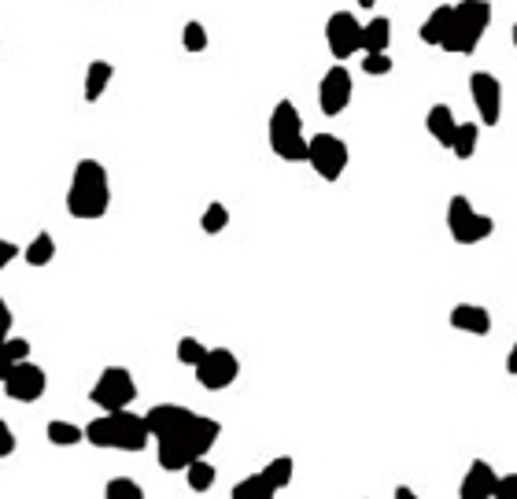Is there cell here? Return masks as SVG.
<instances>
[{
    "label": "cell",
    "instance_id": "obj_14",
    "mask_svg": "<svg viewBox=\"0 0 517 499\" xmlns=\"http://www.w3.org/2000/svg\"><path fill=\"white\" fill-rule=\"evenodd\" d=\"M193 418H196V411L181 407V403H156V407L145 414L148 433H152L156 440L174 437V433H181V429H189L193 426Z\"/></svg>",
    "mask_w": 517,
    "mask_h": 499
},
{
    "label": "cell",
    "instance_id": "obj_12",
    "mask_svg": "<svg viewBox=\"0 0 517 499\" xmlns=\"http://www.w3.org/2000/svg\"><path fill=\"white\" fill-rule=\"evenodd\" d=\"M469 97L481 111L484 126H499L503 119V82L488 71H473L469 74Z\"/></svg>",
    "mask_w": 517,
    "mask_h": 499
},
{
    "label": "cell",
    "instance_id": "obj_8",
    "mask_svg": "<svg viewBox=\"0 0 517 499\" xmlns=\"http://www.w3.org/2000/svg\"><path fill=\"white\" fill-rule=\"evenodd\" d=\"M89 400L97 403L100 411H122V407H130L137 400V381H133L126 366H108L97 378L93 392H89Z\"/></svg>",
    "mask_w": 517,
    "mask_h": 499
},
{
    "label": "cell",
    "instance_id": "obj_34",
    "mask_svg": "<svg viewBox=\"0 0 517 499\" xmlns=\"http://www.w3.org/2000/svg\"><path fill=\"white\" fill-rule=\"evenodd\" d=\"M8 455H15V433L8 422H0V459H8Z\"/></svg>",
    "mask_w": 517,
    "mask_h": 499
},
{
    "label": "cell",
    "instance_id": "obj_20",
    "mask_svg": "<svg viewBox=\"0 0 517 499\" xmlns=\"http://www.w3.org/2000/svg\"><path fill=\"white\" fill-rule=\"evenodd\" d=\"M388 41H392V23L385 15H377L362 26V52H388Z\"/></svg>",
    "mask_w": 517,
    "mask_h": 499
},
{
    "label": "cell",
    "instance_id": "obj_37",
    "mask_svg": "<svg viewBox=\"0 0 517 499\" xmlns=\"http://www.w3.org/2000/svg\"><path fill=\"white\" fill-rule=\"evenodd\" d=\"M15 366V359L8 355V344H4V337H0V381L8 378V370Z\"/></svg>",
    "mask_w": 517,
    "mask_h": 499
},
{
    "label": "cell",
    "instance_id": "obj_2",
    "mask_svg": "<svg viewBox=\"0 0 517 499\" xmlns=\"http://www.w3.org/2000/svg\"><path fill=\"white\" fill-rule=\"evenodd\" d=\"M218 437H222V426H218L215 418L196 414L189 429H181V433H174V437L156 440V444H159L156 459H159V466H163L167 474H178V470H185L193 459H200V455H207V451L215 448Z\"/></svg>",
    "mask_w": 517,
    "mask_h": 499
},
{
    "label": "cell",
    "instance_id": "obj_38",
    "mask_svg": "<svg viewBox=\"0 0 517 499\" xmlns=\"http://www.w3.org/2000/svg\"><path fill=\"white\" fill-rule=\"evenodd\" d=\"M506 374H517V344L510 348V355H506Z\"/></svg>",
    "mask_w": 517,
    "mask_h": 499
},
{
    "label": "cell",
    "instance_id": "obj_32",
    "mask_svg": "<svg viewBox=\"0 0 517 499\" xmlns=\"http://www.w3.org/2000/svg\"><path fill=\"white\" fill-rule=\"evenodd\" d=\"M495 499H517V474H506L495 481Z\"/></svg>",
    "mask_w": 517,
    "mask_h": 499
},
{
    "label": "cell",
    "instance_id": "obj_27",
    "mask_svg": "<svg viewBox=\"0 0 517 499\" xmlns=\"http://www.w3.org/2000/svg\"><path fill=\"white\" fill-rule=\"evenodd\" d=\"M108 499H145V488L137 485L133 477H111L108 488H104Z\"/></svg>",
    "mask_w": 517,
    "mask_h": 499
},
{
    "label": "cell",
    "instance_id": "obj_36",
    "mask_svg": "<svg viewBox=\"0 0 517 499\" xmlns=\"http://www.w3.org/2000/svg\"><path fill=\"white\" fill-rule=\"evenodd\" d=\"M15 326V315H12V307H8V300L0 296V337H8Z\"/></svg>",
    "mask_w": 517,
    "mask_h": 499
},
{
    "label": "cell",
    "instance_id": "obj_5",
    "mask_svg": "<svg viewBox=\"0 0 517 499\" xmlns=\"http://www.w3.org/2000/svg\"><path fill=\"white\" fill-rule=\"evenodd\" d=\"M270 148L274 156H281L285 163H303L307 159V134H303V115L292 100H277V108L270 111Z\"/></svg>",
    "mask_w": 517,
    "mask_h": 499
},
{
    "label": "cell",
    "instance_id": "obj_22",
    "mask_svg": "<svg viewBox=\"0 0 517 499\" xmlns=\"http://www.w3.org/2000/svg\"><path fill=\"white\" fill-rule=\"evenodd\" d=\"M45 437H49V444H56V448H74V444L85 440V429L74 426V422H63V418H52L49 426H45Z\"/></svg>",
    "mask_w": 517,
    "mask_h": 499
},
{
    "label": "cell",
    "instance_id": "obj_19",
    "mask_svg": "<svg viewBox=\"0 0 517 499\" xmlns=\"http://www.w3.org/2000/svg\"><path fill=\"white\" fill-rule=\"evenodd\" d=\"M111 78H115V67H111L108 60L89 63V71H85V100L97 104V100L104 97V89L111 86Z\"/></svg>",
    "mask_w": 517,
    "mask_h": 499
},
{
    "label": "cell",
    "instance_id": "obj_1",
    "mask_svg": "<svg viewBox=\"0 0 517 499\" xmlns=\"http://www.w3.org/2000/svg\"><path fill=\"white\" fill-rule=\"evenodd\" d=\"M111 207V178L108 167L100 159H78L71 174V189H67V211L71 219L93 222L104 219Z\"/></svg>",
    "mask_w": 517,
    "mask_h": 499
},
{
    "label": "cell",
    "instance_id": "obj_10",
    "mask_svg": "<svg viewBox=\"0 0 517 499\" xmlns=\"http://www.w3.org/2000/svg\"><path fill=\"white\" fill-rule=\"evenodd\" d=\"M0 385H4V396H8V400L37 403L45 396V389H49V374H45L37 363L23 359V363H15L12 370H8V378L0 381Z\"/></svg>",
    "mask_w": 517,
    "mask_h": 499
},
{
    "label": "cell",
    "instance_id": "obj_18",
    "mask_svg": "<svg viewBox=\"0 0 517 499\" xmlns=\"http://www.w3.org/2000/svg\"><path fill=\"white\" fill-rule=\"evenodd\" d=\"M451 19H455V4H440L425 23H421V41L425 45H444V37H447V30H451Z\"/></svg>",
    "mask_w": 517,
    "mask_h": 499
},
{
    "label": "cell",
    "instance_id": "obj_33",
    "mask_svg": "<svg viewBox=\"0 0 517 499\" xmlns=\"http://www.w3.org/2000/svg\"><path fill=\"white\" fill-rule=\"evenodd\" d=\"M4 344H8V355H12L15 363L30 359V341H23V337H4Z\"/></svg>",
    "mask_w": 517,
    "mask_h": 499
},
{
    "label": "cell",
    "instance_id": "obj_30",
    "mask_svg": "<svg viewBox=\"0 0 517 499\" xmlns=\"http://www.w3.org/2000/svg\"><path fill=\"white\" fill-rule=\"evenodd\" d=\"M207 355V348L196 337H181L178 341V363H185V366H196L200 359Z\"/></svg>",
    "mask_w": 517,
    "mask_h": 499
},
{
    "label": "cell",
    "instance_id": "obj_15",
    "mask_svg": "<svg viewBox=\"0 0 517 499\" xmlns=\"http://www.w3.org/2000/svg\"><path fill=\"white\" fill-rule=\"evenodd\" d=\"M495 481H499V474L492 470V463L473 459L466 477H462V485H458V496L462 499H495Z\"/></svg>",
    "mask_w": 517,
    "mask_h": 499
},
{
    "label": "cell",
    "instance_id": "obj_35",
    "mask_svg": "<svg viewBox=\"0 0 517 499\" xmlns=\"http://www.w3.org/2000/svg\"><path fill=\"white\" fill-rule=\"evenodd\" d=\"M19 256H23V252H19V244H15V241H4V237H0V270L8 267V263H15Z\"/></svg>",
    "mask_w": 517,
    "mask_h": 499
},
{
    "label": "cell",
    "instance_id": "obj_28",
    "mask_svg": "<svg viewBox=\"0 0 517 499\" xmlns=\"http://www.w3.org/2000/svg\"><path fill=\"white\" fill-rule=\"evenodd\" d=\"M226 226H229V207L222 204V200L207 204L204 219H200V230H204V233H222Z\"/></svg>",
    "mask_w": 517,
    "mask_h": 499
},
{
    "label": "cell",
    "instance_id": "obj_11",
    "mask_svg": "<svg viewBox=\"0 0 517 499\" xmlns=\"http://www.w3.org/2000/svg\"><path fill=\"white\" fill-rule=\"evenodd\" d=\"M325 45L333 52V60H348L362 52V23L351 12H333L325 23Z\"/></svg>",
    "mask_w": 517,
    "mask_h": 499
},
{
    "label": "cell",
    "instance_id": "obj_9",
    "mask_svg": "<svg viewBox=\"0 0 517 499\" xmlns=\"http://www.w3.org/2000/svg\"><path fill=\"white\" fill-rule=\"evenodd\" d=\"M200 389H229L233 381L241 378V359L229 352V348H207V355L193 366Z\"/></svg>",
    "mask_w": 517,
    "mask_h": 499
},
{
    "label": "cell",
    "instance_id": "obj_4",
    "mask_svg": "<svg viewBox=\"0 0 517 499\" xmlns=\"http://www.w3.org/2000/svg\"><path fill=\"white\" fill-rule=\"evenodd\" d=\"M488 26H492V4L488 0H462V4H455V19H451V30H447L440 49L455 52V56H473Z\"/></svg>",
    "mask_w": 517,
    "mask_h": 499
},
{
    "label": "cell",
    "instance_id": "obj_21",
    "mask_svg": "<svg viewBox=\"0 0 517 499\" xmlns=\"http://www.w3.org/2000/svg\"><path fill=\"white\" fill-rule=\"evenodd\" d=\"M277 488L266 481V474L259 470V474H248L244 481H237L233 485V499H274Z\"/></svg>",
    "mask_w": 517,
    "mask_h": 499
},
{
    "label": "cell",
    "instance_id": "obj_6",
    "mask_svg": "<svg viewBox=\"0 0 517 499\" xmlns=\"http://www.w3.org/2000/svg\"><path fill=\"white\" fill-rule=\"evenodd\" d=\"M348 141H340L337 134H314L307 141V163L322 182H340L348 171Z\"/></svg>",
    "mask_w": 517,
    "mask_h": 499
},
{
    "label": "cell",
    "instance_id": "obj_39",
    "mask_svg": "<svg viewBox=\"0 0 517 499\" xmlns=\"http://www.w3.org/2000/svg\"><path fill=\"white\" fill-rule=\"evenodd\" d=\"M373 4H377V0H359V8H373Z\"/></svg>",
    "mask_w": 517,
    "mask_h": 499
},
{
    "label": "cell",
    "instance_id": "obj_13",
    "mask_svg": "<svg viewBox=\"0 0 517 499\" xmlns=\"http://www.w3.org/2000/svg\"><path fill=\"white\" fill-rule=\"evenodd\" d=\"M351 93H355V86H351L348 67H329L325 78L318 82V108H322V115H329V119L344 115L351 104Z\"/></svg>",
    "mask_w": 517,
    "mask_h": 499
},
{
    "label": "cell",
    "instance_id": "obj_17",
    "mask_svg": "<svg viewBox=\"0 0 517 499\" xmlns=\"http://www.w3.org/2000/svg\"><path fill=\"white\" fill-rule=\"evenodd\" d=\"M425 126H429V134H433L436 145H444V148L455 145L458 122H455V111L447 108V104H436V108L429 111V119H425Z\"/></svg>",
    "mask_w": 517,
    "mask_h": 499
},
{
    "label": "cell",
    "instance_id": "obj_24",
    "mask_svg": "<svg viewBox=\"0 0 517 499\" xmlns=\"http://www.w3.org/2000/svg\"><path fill=\"white\" fill-rule=\"evenodd\" d=\"M185 477H189V488H193V492H211L218 470L207 463V455H200V459H193V463L185 466Z\"/></svg>",
    "mask_w": 517,
    "mask_h": 499
},
{
    "label": "cell",
    "instance_id": "obj_31",
    "mask_svg": "<svg viewBox=\"0 0 517 499\" xmlns=\"http://www.w3.org/2000/svg\"><path fill=\"white\" fill-rule=\"evenodd\" d=\"M392 67H396V63H392V56H388V52H366V56H362V71L373 74V78L388 74Z\"/></svg>",
    "mask_w": 517,
    "mask_h": 499
},
{
    "label": "cell",
    "instance_id": "obj_29",
    "mask_svg": "<svg viewBox=\"0 0 517 499\" xmlns=\"http://www.w3.org/2000/svg\"><path fill=\"white\" fill-rule=\"evenodd\" d=\"M181 45L189 52H204L207 49V30H204V23H185V30H181Z\"/></svg>",
    "mask_w": 517,
    "mask_h": 499
},
{
    "label": "cell",
    "instance_id": "obj_7",
    "mask_svg": "<svg viewBox=\"0 0 517 499\" xmlns=\"http://www.w3.org/2000/svg\"><path fill=\"white\" fill-rule=\"evenodd\" d=\"M447 230H451V237L458 244H477L484 237H492L495 222L469 204V196H451V204H447Z\"/></svg>",
    "mask_w": 517,
    "mask_h": 499
},
{
    "label": "cell",
    "instance_id": "obj_3",
    "mask_svg": "<svg viewBox=\"0 0 517 499\" xmlns=\"http://www.w3.org/2000/svg\"><path fill=\"white\" fill-rule=\"evenodd\" d=\"M148 422L145 414H133L130 407L122 411H104L85 426V440L93 448H115V451H141L148 444Z\"/></svg>",
    "mask_w": 517,
    "mask_h": 499
},
{
    "label": "cell",
    "instance_id": "obj_40",
    "mask_svg": "<svg viewBox=\"0 0 517 499\" xmlns=\"http://www.w3.org/2000/svg\"><path fill=\"white\" fill-rule=\"evenodd\" d=\"M510 37H514V45H517V23H514V30H510Z\"/></svg>",
    "mask_w": 517,
    "mask_h": 499
},
{
    "label": "cell",
    "instance_id": "obj_25",
    "mask_svg": "<svg viewBox=\"0 0 517 499\" xmlns=\"http://www.w3.org/2000/svg\"><path fill=\"white\" fill-rule=\"evenodd\" d=\"M263 474H266V481L281 492V488H289L292 485V474H296V463H292L289 455H277V459H270V463L263 466Z\"/></svg>",
    "mask_w": 517,
    "mask_h": 499
},
{
    "label": "cell",
    "instance_id": "obj_16",
    "mask_svg": "<svg viewBox=\"0 0 517 499\" xmlns=\"http://www.w3.org/2000/svg\"><path fill=\"white\" fill-rule=\"evenodd\" d=\"M451 326L462 329V333H473V337H488L492 333V315L481 304H458L451 311Z\"/></svg>",
    "mask_w": 517,
    "mask_h": 499
},
{
    "label": "cell",
    "instance_id": "obj_26",
    "mask_svg": "<svg viewBox=\"0 0 517 499\" xmlns=\"http://www.w3.org/2000/svg\"><path fill=\"white\" fill-rule=\"evenodd\" d=\"M477 122H458L455 130V145H451V152H455L458 159H469L473 152H477Z\"/></svg>",
    "mask_w": 517,
    "mask_h": 499
},
{
    "label": "cell",
    "instance_id": "obj_23",
    "mask_svg": "<svg viewBox=\"0 0 517 499\" xmlns=\"http://www.w3.org/2000/svg\"><path fill=\"white\" fill-rule=\"evenodd\" d=\"M23 259L30 263V267H49L52 259H56V241H52V233H49V230L37 233L34 241L26 244Z\"/></svg>",
    "mask_w": 517,
    "mask_h": 499
}]
</instances>
